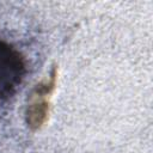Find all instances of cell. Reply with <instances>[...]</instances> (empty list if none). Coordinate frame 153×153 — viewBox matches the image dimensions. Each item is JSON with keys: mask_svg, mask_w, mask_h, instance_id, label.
<instances>
[{"mask_svg": "<svg viewBox=\"0 0 153 153\" xmlns=\"http://www.w3.org/2000/svg\"><path fill=\"white\" fill-rule=\"evenodd\" d=\"M57 81V68H53L49 79L37 84L30 97L25 110L26 124L31 130L41 129L48 121L50 114V98Z\"/></svg>", "mask_w": 153, "mask_h": 153, "instance_id": "7a4b0ae2", "label": "cell"}, {"mask_svg": "<svg viewBox=\"0 0 153 153\" xmlns=\"http://www.w3.org/2000/svg\"><path fill=\"white\" fill-rule=\"evenodd\" d=\"M25 73L26 65L23 55L13 45L0 39V103L16 92Z\"/></svg>", "mask_w": 153, "mask_h": 153, "instance_id": "6da1fadb", "label": "cell"}]
</instances>
